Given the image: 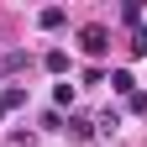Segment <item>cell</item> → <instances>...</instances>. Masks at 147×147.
I'll use <instances>...</instances> for the list:
<instances>
[{
	"mask_svg": "<svg viewBox=\"0 0 147 147\" xmlns=\"http://www.w3.org/2000/svg\"><path fill=\"white\" fill-rule=\"evenodd\" d=\"M79 47L89 53V58H105V47H110V32H105V26H84V32H79Z\"/></svg>",
	"mask_w": 147,
	"mask_h": 147,
	"instance_id": "obj_1",
	"label": "cell"
},
{
	"mask_svg": "<svg viewBox=\"0 0 147 147\" xmlns=\"http://www.w3.org/2000/svg\"><path fill=\"white\" fill-rule=\"evenodd\" d=\"M16 105H26V89H21V84H11V89H0V116H11Z\"/></svg>",
	"mask_w": 147,
	"mask_h": 147,
	"instance_id": "obj_2",
	"label": "cell"
},
{
	"mask_svg": "<svg viewBox=\"0 0 147 147\" xmlns=\"http://www.w3.org/2000/svg\"><path fill=\"white\" fill-rule=\"evenodd\" d=\"M37 26H42V32H58V26H63V5H47V11H37Z\"/></svg>",
	"mask_w": 147,
	"mask_h": 147,
	"instance_id": "obj_3",
	"label": "cell"
},
{
	"mask_svg": "<svg viewBox=\"0 0 147 147\" xmlns=\"http://www.w3.org/2000/svg\"><path fill=\"white\" fill-rule=\"evenodd\" d=\"M42 68H47V74H63V68H68V53H63V47H47V53H42Z\"/></svg>",
	"mask_w": 147,
	"mask_h": 147,
	"instance_id": "obj_4",
	"label": "cell"
},
{
	"mask_svg": "<svg viewBox=\"0 0 147 147\" xmlns=\"http://www.w3.org/2000/svg\"><path fill=\"white\" fill-rule=\"evenodd\" d=\"M110 89H116V95H137V79L126 68H116V74H110Z\"/></svg>",
	"mask_w": 147,
	"mask_h": 147,
	"instance_id": "obj_5",
	"label": "cell"
},
{
	"mask_svg": "<svg viewBox=\"0 0 147 147\" xmlns=\"http://www.w3.org/2000/svg\"><path fill=\"white\" fill-rule=\"evenodd\" d=\"M131 53H137V58H147V26H131Z\"/></svg>",
	"mask_w": 147,
	"mask_h": 147,
	"instance_id": "obj_6",
	"label": "cell"
},
{
	"mask_svg": "<svg viewBox=\"0 0 147 147\" xmlns=\"http://www.w3.org/2000/svg\"><path fill=\"white\" fill-rule=\"evenodd\" d=\"M68 131H74V137H89V131H95V121H84V116H68Z\"/></svg>",
	"mask_w": 147,
	"mask_h": 147,
	"instance_id": "obj_7",
	"label": "cell"
},
{
	"mask_svg": "<svg viewBox=\"0 0 147 147\" xmlns=\"http://www.w3.org/2000/svg\"><path fill=\"white\" fill-rule=\"evenodd\" d=\"M126 105H131V116H147V89H137V95H126Z\"/></svg>",
	"mask_w": 147,
	"mask_h": 147,
	"instance_id": "obj_8",
	"label": "cell"
},
{
	"mask_svg": "<svg viewBox=\"0 0 147 147\" xmlns=\"http://www.w3.org/2000/svg\"><path fill=\"white\" fill-rule=\"evenodd\" d=\"M121 16H126L131 26H142V5H137V0H126V5H121Z\"/></svg>",
	"mask_w": 147,
	"mask_h": 147,
	"instance_id": "obj_9",
	"label": "cell"
}]
</instances>
